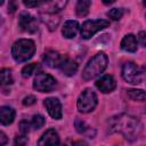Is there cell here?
I'll list each match as a JSON object with an SVG mask.
<instances>
[{"label": "cell", "instance_id": "6da1fadb", "mask_svg": "<svg viewBox=\"0 0 146 146\" xmlns=\"http://www.w3.org/2000/svg\"><path fill=\"white\" fill-rule=\"evenodd\" d=\"M141 130L143 124L138 117L129 114H119L108 120V131L120 133L128 140L137 139Z\"/></svg>", "mask_w": 146, "mask_h": 146}, {"label": "cell", "instance_id": "7a4b0ae2", "mask_svg": "<svg viewBox=\"0 0 146 146\" xmlns=\"http://www.w3.org/2000/svg\"><path fill=\"white\" fill-rule=\"evenodd\" d=\"M107 63H108V59H107L106 54L103 51L97 52L86 65L82 72V78L84 80H91L100 75L107 67Z\"/></svg>", "mask_w": 146, "mask_h": 146}, {"label": "cell", "instance_id": "3957f363", "mask_svg": "<svg viewBox=\"0 0 146 146\" xmlns=\"http://www.w3.org/2000/svg\"><path fill=\"white\" fill-rule=\"evenodd\" d=\"M34 52H35V44L30 39H19L13 44L11 48L13 58L18 63L26 62L34 55Z\"/></svg>", "mask_w": 146, "mask_h": 146}, {"label": "cell", "instance_id": "277c9868", "mask_svg": "<svg viewBox=\"0 0 146 146\" xmlns=\"http://www.w3.org/2000/svg\"><path fill=\"white\" fill-rule=\"evenodd\" d=\"M122 78L131 84H139L145 80V67H139L133 62H127L122 66Z\"/></svg>", "mask_w": 146, "mask_h": 146}, {"label": "cell", "instance_id": "5b68a950", "mask_svg": "<svg viewBox=\"0 0 146 146\" xmlns=\"http://www.w3.org/2000/svg\"><path fill=\"white\" fill-rule=\"evenodd\" d=\"M76 106H78L79 112H81V113H89V112L94 111L95 107L97 106V96H96V94L89 88L84 89L78 98Z\"/></svg>", "mask_w": 146, "mask_h": 146}, {"label": "cell", "instance_id": "8992f818", "mask_svg": "<svg viewBox=\"0 0 146 146\" xmlns=\"http://www.w3.org/2000/svg\"><path fill=\"white\" fill-rule=\"evenodd\" d=\"M110 22L106 19H89L86 21L81 26V36L83 39H90L100 30L108 27Z\"/></svg>", "mask_w": 146, "mask_h": 146}, {"label": "cell", "instance_id": "52a82bcc", "mask_svg": "<svg viewBox=\"0 0 146 146\" xmlns=\"http://www.w3.org/2000/svg\"><path fill=\"white\" fill-rule=\"evenodd\" d=\"M56 84L57 82L54 76L44 72H39L34 79L33 88L40 92H50L56 88Z\"/></svg>", "mask_w": 146, "mask_h": 146}, {"label": "cell", "instance_id": "ba28073f", "mask_svg": "<svg viewBox=\"0 0 146 146\" xmlns=\"http://www.w3.org/2000/svg\"><path fill=\"white\" fill-rule=\"evenodd\" d=\"M18 25L22 31L29 32V33H34L38 31V21L35 17H33L31 14L23 11L19 15L18 18Z\"/></svg>", "mask_w": 146, "mask_h": 146}, {"label": "cell", "instance_id": "9c48e42d", "mask_svg": "<svg viewBox=\"0 0 146 146\" xmlns=\"http://www.w3.org/2000/svg\"><path fill=\"white\" fill-rule=\"evenodd\" d=\"M43 105L52 119L55 120L62 119V104L58 100V98H55V97L46 98L43 102Z\"/></svg>", "mask_w": 146, "mask_h": 146}, {"label": "cell", "instance_id": "30bf717a", "mask_svg": "<svg viewBox=\"0 0 146 146\" xmlns=\"http://www.w3.org/2000/svg\"><path fill=\"white\" fill-rule=\"evenodd\" d=\"M38 146H60L58 133L54 129L47 130L39 139Z\"/></svg>", "mask_w": 146, "mask_h": 146}, {"label": "cell", "instance_id": "8fae6325", "mask_svg": "<svg viewBox=\"0 0 146 146\" xmlns=\"http://www.w3.org/2000/svg\"><path fill=\"white\" fill-rule=\"evenodd\" d=\"M96 87L104 94L111 92L115 89L116 87V82L113 79L112 75H103L100 79H98L96 81Z\"/></svg>", "mask_w": 146, "mask_h": 146}, {"label": "cell", "instance_id": "7c38bea8", "mask_svg": "<svg viewBox=\"0 0 146 146\" xmlns=\"http://www.w3.org/2000/svg\"><path fill=\"white\" fill-rule=\"evenodd\" d=\"M59 68H60V71H62L65 75L72 76V75H74V74L76 73V71H78V64H76L74 60H72L71 58H68V57H66V56H63L62 63H60V65H59Z\"/></svg>", "mask_w": 146, "mask_h": 146}, {"label": "cell", "instance_id": "4fadbf2b", "mask_svg": "<svg viewBox=\"0 0 146 146\" xmlns=\"http://www.w3.org/2000/svg\"><path fill=\"white\" fill-rule=\"evenodd\" d=\"M15 110L9 106H1L0 107V123L3 125H9L15 120Z\"/></svg>", "mask_w": 146, "mask_h": 146}, {"label": "cell", "instance_id": "5bb4252c", "mask_svg": "<svg viewBox=\"0 0 146 146\" xmlns=\"http://www.w3.org/2000/svg\"><path fill=\"white\" fill-rule=\"evenodd\" d=\"M78 30H79V23L76 21H73V19H68L64 23V26H63V30H62V33L63 35L66 38V39H72L78 33Z\"/></svg>", "mask_w": 146, "mask_h": 146}, {"label": "cell", "instance_id": "9a60e30c", "mask_svg": "<svg viewBox=\"0 0 146 146\" xmlns=\"http://www.w3.org/2000/svg\"><path fill=\"white\" fill-rule=\"evenodd\" d=\"M138 41L133 34H127L121 41V49L128 52H135L137 50Z\"/></svg>", "mask_w": 146, "mask_h": 146}, {"label": "cell", "instance_id": "2e32d148", "mask_svg": "<svg viewBox=\"0 0 146 146\" xmlns=\"http://www.w3.org/2000/svg\"><path fill=\"white\" fill-rule=\"evenodd\" d=\"M62 59H63V56L59 55L57 51H52V50L46 52L44 57H43V62L49 67H59Z\"/></svg>", "mask_w": 146, "mask_h": 146}, {"label": "cell", "instance_id": "e0dca14e", "mask_svg": "<svg viewBox=\"0 0 146 146\" xmlns=\"http://www.w3.org/2000/svg\"><path fill=\"white\" fill-rule=\"evenodd\" d=\"M75 128H76V131L81 135H84L89 138H94L95 136V130L91 129L84 121H81L79 119L75 120Z\"/></svg>", "mask_w": 146, "mask_h": 146}, {"label": "cell", "instance_id": "ac0fdd59", "mask_svg": "<svg viewBox=\"0 0 146 146\" xmlns=\"http://www.w3.org/2000/svg\"><path fill=\"white\" fill-rule=\"evenodd\" d=\"M13 83V74L10 68H2L0 71V86L8 87Z\"/></svg>", "mask_w": 146, "mask_h": 146}, {"label": "cell", "instance_id": "d6986e66", "mask_svg": "<svg viewBox=\"0 0 146 146\" xmlns=\"http://www.w3.org/2000/svg\"><path fill=\"white\" fill-rule=\"evenodd\" d=\"M91 6V1L89 0H81L76 3V15L80 16V17H83L86 16L88 13H89V8Z\"/></svg>", "mask_w": 146, "mask_h": 146}, {"label": "cell", "instance_id": "ffe728a7", "mask_svg": "<svg viewBox=\"0 0 146 146\" xmlns=\"http://www.w3.org/2000/svg\"><path fill=\"white\" fill-rule=\"evenodd\" d=\"M127 95L130 99L136 100V102H144L145 100V91L143 89H129L127 91Z\"/></svg>", "mask_w": 146, "mask_h": 146}, {"label": "cell", "instance_id": "44dd1931", "mask_svg": "<svg viewBox=\"0 0 146 146\" xmlns=\"http://www.w3.org/2000/svg\"><path fill=\"white\" fill-rule=\"evenodd\" d=\"M30 124H31V128H33V129H40L44 124V117L40 114H35L32 116Z\"/></svg>", "mask_w": 146, "mask_h": 146}, {"label": "cell", "instance_id": "7402d4cb", "mask_svg": "<svg viewBox=\"0 0 146 146\" xmlns=\"http://www.w3.org/2000/svg\"><path fill=\"white\" fill-rule=\"evenodd\" d=\"M38 67H39V65H38L36 63L27 64L26 66L23 67V70H22V75H23L24 78H29V76H31V75L34 73V71H35Z\"/></svg>", "mask_w": 146, "mask_h": 146}, {"label": "cell", "instance_id": "603a6c76", "mask_svg": "<svg viewBox=\"0 0 146 146\" xmlns=\"http://www.w3.org/2000/svg\"><path fill=\"white\" fill-rule=\"evenodd\" d=\"M107 16L110 18H112L113 21H119L123 16V9H121V8H112L107 13Z\"/></svg>", "mask_w": 146, "mask_h": 146}, {"label": "cell", "instance_id": "cb8c5ba5", "mask_svg": "<svg viewBox=\"0 0 146 146\" xmlns=\"http://www.w3.org/2000/svg\"><path fill=\"white\" fill-rule=\"evenodd\" d=\"M26 144H27L26 135H19L14 140V146H26Z\"/></svg>", "mask_w": 146, "mask_h": 146}, {"label": "cell", "instance_id": "d4e9b609", "mask_svg": "<svg viewBox=\"0 0 146 146\" xmlns=\"http://www.w3.org/2000/svg\"><path fill=\"white\" fill-rule=\"evenodd\" d=\"M30 128H31V124L27 121H22L19 123V130L22 135H27V132L30 131Z\"/></svg>", "mask_w": 146, "mask_h": 146}, {"label": "cell", "instance_id": "484cf974", "mask_svg": "<svg viewBox=\"0 0 146 146\" xmlns=\"http://www.w3.org/2000/svg\"><path fill=\"white\" fill-rule=\"evenodd\" d=\"M35 102H36V98H35L34 96L30 95V96H26V97L23 99V105H25V106H31V105L35 104Z\"/></svg>", "mask_w": 146, "mask_h": 146}, {"label": "cell", "instance_id": "4316f807", "mask_svg": "<svg viewBox=\"0 0 146 146\" xmlns=\"http://www.w3.org/2000/svg\"><path fill=\"white\" fill-rule=\"evenodd\" d=\"M26 7H38V6H40V5H42L43 2H41V1H24L23 2Z\"/></svg>", "mask_w": 146, "mask_h": 146}, {"label": "cell", "instance_id": "83f0119b", "mask_svg": "<svg viewBox=\"0 0 146 146\" xmlns=\"http://www.w3.org/2000/svg\"><path fill=\"white\" fill-rule=\"evenodd\" d=\"M8 143V137L5 132L0 131V146H5Z\"/></svg>", "mask_w": 146, "mask_h": 146}, {"label": "cell", "instance_id": "f1b7e54d", "mask_svg": "<svg viewBox=\"0 0 146 146\" xmlns=\"http://www.w3.org/2000/svg\"><path fill=\"white\" fill-rule=\"evenodd\" d=\"M138 40L140 41L141 46L145 47L146 42H145V32H144V31H140V32H139V34H138ZM138 40H137V41H138Z\"/></svg>", "mask_w": 146, "mask_h": 146}, {"label": "cell", "instance_id": "f546056e", "mask_svg": "<svg viewBox=\"0 0 146 146\" xmlns=\"http://www.w3.org/2000/svg\"><path fill=\"white\" fill-rule=\"evenodd\" d=\"M17 9V5L15 3V2H9V6H8V11H10V13H14L15 10Z\"/></svg>", "mask_w": 146, "mask_h": 146}, {"label": "cell", "instance_id": "4dcf8cb0", "mask_svg": "<svg viewBox=\"0 0 146 146\" xmlns=\"http://www.w3.org/2000/svg\"><path fill=\"white\" fill-rule=\"evenodd\" d=\"M72 146H88V145L82 140H78V141H74Z\"/></svg>", "mask_w": 146, "mask_h": 146}, {"label": "cell", "instance_id": "1f68e13d", "mask_svg": "<svg viewBox=\"0 0 146 146\" xmlns=\"http://www.w3.org/2000/svg\"><path fill=\"white\" fill-rule=\"evenodd\" d=\"M2 3H3V1H2V0H1V1H0V6H1V5H2Z\"/></svg>", "mask_w": 146, "mask_h": 146}, {"label": "cell", "instance_id": "d6a6232c", "mask_svg": "<svg viewBox=\"0 0 146 146\" xmlns=\"http://www.w3.org/2000/svg\"><path fill=\"white\" fill-rule=\"evenodd\" d=\"M0 22H1V17H0Z\"/></svg>", "mask_w": 146, "mask_h": 146}]
</instances>
